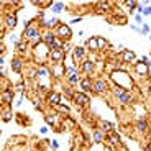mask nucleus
Instances as JSON below:
<instances>
[{
  "mask_svg": "<svg viewBox=\"0 0 151 151\" xmlns=\"http://www.w3.org/2000/svg\"><path fill=\"white\" fill-rule=\"evenodd\" d=\"M80 87H82V90H90L92 89L90 79H82V80H80Z\"/></svg>",
  "mask_w": 151,
  "mask_h": 151,
  "instance_id": "2eb2a0df",
  "label": "nucleus"
},
{
  "mask_svg": "<svg viewBox=\"0 0 151 151\" xmlns=\"http://www.w3.org/2000/svg\"><path fill=\"white\" fill-rule=\"evenodd\" d=\"M26 41H20V43H17V49H18V53H23L26 49Z\"/></svg>",
  "mask_w": 151,
  "mask_h": 151,
  "instance_id": "412c9836",
  "label": "nucleus"
},
{
  "mask_svg": "<svg viewBox=\"0 0 151 151\" xmlns=\"http://www.w3.org/2000/svg\"><path fill=\"white\" fill-rule=\"evenodd\" d=\"M143 12H144V13H146V15H151V8H144Z\"/></svg>",
  "mask_w": 151,
  "mask_h": 151,
  "instance_id": "f704fd0d",
  "label": "nucleus"
},
{
  "mask_svg": "<svg viewBox=\"0 0 151 151\" xmlns=\"http://www.w3.org/2000/svg\"><path fill=\"white\" fill-rule=\"evenodd\" d=\"M59 21H58V18H56V17H54V18L53 20H49V21H48V23H46V25L49 26V28H51V26H54V25H58Z\"/></svg>",
  "mask_w": 151,
  "mask_h": 151,
  "instance_id": "c85d7f7f",
  "label": "nucleus"
},
{
  "mask_svg": "<svg viewBox=\"0 0 151 151\" xmlns=\"http://www.w3.org/2000/svg\"><path fill=\"white\" fill-rule=\"evenodd\" d=\"M108 138H110V141H112V143H115V144H117V143H120V136H118L117 133H110V135H108Z\"/></svg>",
  "mask_w": 151,
  "mask_h": 151,
  "instance_id": "5701e85b",
  "label": "nucleus"
},
{
  "mask_svg": "<svg viewBox=\"0 0 151 151\" xmlns=\"http://www.w3.org/2000/svg\"><path fill=\"white\" fill-rule=\"evenodd\" d=\"M150 133H151V128H150Z\"/></svg>",
  "mask_w": 151,
  "mask_h": 151,
  "instance_id": "c9c22d12",
  "label": "nucleus"
},
{
  "mask_svg": "<svg viewBox=\"0 0 151 151\" xmlns=\"http://www.w3.org/2000/svg\"><path fill=\"white\" fill-rule=\"evenodd\" d=\"M51 8H53V12H54V13H58V12H61V10L64 8V3H63V2H58V3L51 5Z\"/></svg>",
  "mask_w": 151,
  "mask_h": 151,
  "instance_id": "a211bd4d",
  "label": "nucleus"
},
{
  "mask_svg": "<svg viewBox=\"0 0 151 151\" xmlns=\"http://www.w3.org/2000/svg\"><path fill=\"white\" fill-rule=\"evenodd\" d=\"M56 110L61 112V113H69V107H66V105H56Z\"/></svg>",
  "mask_w": 151,
  "mask_h": 151,
  "instance_id": "4be33fe9",
  "label": "nucleus"
},
{
  "mask_svg": "<svg viewBox=\"0 0 151 151\" xmlns=\"http://www.w3.org/2000/svg\"><path fill=\"white\" fill-rule=\"evenodd\" d=\"M102 128H104V131H110L112 128H113V125H112L110 122H104V123H102Z\"/></svg>",
  "mask_w": 151,
  "mask_h": 151,
  "instance_id": "b1692460",
  "label": "nucleus"
},
{
  "mask_svg": "<svg viewBox=\"0 0 151 151\" xmlns=\"http://www.w3.org/2000/svg\"><path fill=\"white\" fill-rule=\"evenodd\" d=\"M5 23H7V28H8V30H13V28L17 26V23H18V18H17L15 15H7Z\"/></svg>",
  "mask_w": 151,
  "mask_h": 151,
  "instance_id": "0eeeda50",
  "label": "nucleus"
},
{
  "mask_svg": "<svg viewBox=\"0 0 151 151\" xmlns=\"http://www.w3.org/2000/svg\"><path fill=\"white\" fill-rule=\"evenodd\" d=\"M115 94H117V97L120 98V102H128V100H130L131 98V95L130 94H128V92H125L123 89H115Z\"/></svg>",
  "mask_w": 151,
  "mask_h": 151,
  "instance_id": "423d86ee",
  "label": "nucleus"
},
{
  "mask_svg": "<svg viewBox=\"0 0 151 151\" xmlns=\"http://www.w3.org/2000/svg\"><path fill=\"white\" fill-rule=\"evenodd\" d=\"M92 90L98 92V94H100V92H104L105 90V82H104V80H95V82L92 84Z\"/></svg>",
  "mask_w": 151,
  "mask_h": 151,
  "instance_id": "1a4fd4ad",
  "label": "nucleus"
},
{
  "mask_svg": "<svg viewBox=\"0 0 151 151\" xmlns=\"http://www.w3.org/2000/svg\"><path fill=\"white\" fill-rule=\"evenodd\" d=\"M54 120H56V118L53 117V115H48V117H46V122H48V125H54Z\"/></svg>",
  "mask_w": 151,
  "mask_h": 151,
  "instance_id": "7c9ffc66",
  "label": "nucleus"
},
{
  "mask_svg": "<svg viewBox=\"0 0 151 151\" xmlns=\"http://www.w3.org/2000/svg\"><path fill=\"white\" fill-rule=\"evenodd\" d=\"M2 118H3V122H8V120L12 118V112H10V110H7L5 113L2 115Z\"/></svg>",
  "mask_w": 151,
  "mask_h": 151,
  "instance_id": "bb28decb",
  "label": "nucleus"
},
{
  "mask_svg": "<svg viewBox=\"0 0 151 151\" xmlns=\"http://www.w3.org/2000/svg\"><path fill=\"white\" fill-rule=\"evenodd\" d=\"M97 43H98V48H104V46L107 45V41H105L104 38H100V36L97 38Z\"/></svg>",
  "mask_w": 151,
  "mask_h": 151,
  "instance_id": "c756f323",
  "label": "nucleus"
},
{
  "mask_svg": "<svg viewBox=\"0 0 151 151\" xmlns=\"http://www.w3.org/2000/svg\"><path fill=\"white\" fill-rule=\"evenodd\" d=\"M135 53L133 51H128V49H125L123 51V61H126V63H135Z\"/></svg>",
  "mask_w": 151,
  "mask_h": 151,
  "instance_id": "9d476101",
  "label": "nucleus"
},
{
  "mask_svg": "<svg viewBox=\"0 0 151 151\" xmlns=\"http://www.w3.org/2000/svg\"><path fill=\"white\" fill-rule=\"evenodd\" d=\"M17 89H18L20 92L23 90V89H25V85H23V82H18V84H17Z\"/></svg>",
  "mask_w": 151,
  "mask_h": 151,
  "instance_id": "473e14b6",
  "label": "nucleus"
},
{
  "mask_svg": "<svg viewBox=\"0 0 151 151\" xmlns=\"http://www.w3.org/2000/svg\"><path fill=\"white\" fill-rule=\"evenodd\" d=\"M136 128L140 131H144L146 130V128H148V123H146V122H144V120H140V122H138L136 123Z\"/></svg>",
  "mask_w": 151,
  "mask_h": 151,
  "instance_id": "6ab92c4d",
  "label": "nucleus"
},
{
  "mask_svg": "<svg viewBox=\"0 0 151 151\" xmlns=\"http://www.w3.org/2000/svg\"><path fill=\"white\" fill-rule=\"evenodd\" d=\"M72 31L69 30V26L67 25H61L58 26V31H56V36H59V38H71Z\"/></svg>",
  "mask_w": 151,
  "mask_h": 151,
  "instance_id": "7ed1b4c3",
  "label": "nucleus"
},
{
  "mask_svg": "<svg viewBox=\"0 0 151 151\" xmlns=\"http://www.w3.org/2000/svg\"><path fill=\"white\" fill-rule=\"evenodd\" d=\"M23 35H25L26 39H28V38L35 39L39 35V31H38V28H35V26H26V30H25V33H23Z\"/></svg>",
  "mask_w": 151,
  "mask_h": 151,
  "instance_id": "20e7f679",
  "label": "nucleus"
},
{
  "mask_svg": "<svg viewBox=\"0 0 151 151\" xmlns=\"http://www.w3.org/2000/svg\"><path fill=\"white\" fill-rule=\"evenodd\" d=\"M51 146H53V150H58L59 143H58V141H51Z\"/></svg>",
  "mask_w": 151,
  "mask_h": 151,
  "instance_id": "72a5a7b5",
  "label": "nucleus"
},
{
  "mask_svg": "<svg viewBox=\"0 0 151 151\" xmlns=\"http://www.w3.org/2000/svg\"><path fill=\"white\" fill-rule=\"evenodd\" d=\"M49 72H48V67H39L38 69V76L39 77H43V76H48Z\"/></svg>",
  "mask_w": 151,
  "mask_h": 151,
  "instance_id": "393cba45",
  "label": "nucleus"
},
{
  "mask_svg": "<svg viewBox=\"0 0 151 151\" xmlns=\"http://www.w3.org/2000/svg\"><path fill=\"white\" fill-rule=\"evenodd\" d=\"M84 56H85V49L84 48H80V46L74 48V61H76V63H79Z\"/></svg>",
  "mask_w": 151,
  "mask_h": 151,
  "instance_id": "6e6552de",
  "label": "nucleus"
},
{
  "mask_svg": "<svg viewBox=\"0 0 151 151\" xmlns=\"http://www.w3.org/2000/svg\"><path fill=\"white\" fill-rule=\"evenodd\" d=\"M148 31H150V26H148V25H143V30H141V33H143V35H148Z\"/></svg>",
  "mask_w": 151,
  "mask_h": 151,
  "instance_id": "2f4dec72",
  "label": "nucleus"
},
{
  "mask_svg": "<svg viewBox=\"0 0 151 151\" xmlns=\"http://www.w3.org/2000/svg\"><path fill=\"white\" fill-rule=\"evenodd\" d=\"M72 98H74V102L77 105H82V107H87L89 105V95L85 92H76Z\"/></svg>",
  "mask_w": 151,
  "mask_h": 151,
  "instance_id": "f257e3e1",
  "label": "nucleus"
},
{
  "mask_svg": "<svg viewBox=\"0 0 151 151\" xmlns=\"http://www.w3.org/2000/svg\"><path fill=\"white\" fill-rule=\"evenodd\" d=\"M136 72L140 74V76L148 74V66L144 64V63H138V64H136Z\"/></svg>",
  "mask_w": 151,
  "mask_h": 151,
  "instance_id": "ddd939ff",
  "label": "nucleus"
},
{
  "mask_svg": "<svg viewBox=\"0 0 151 151\" xmlns=\"http://www.w3.org/2000/svg\"><path fill=\"white\" fill-rule=\"evenodd\" d=\"M12 67L15 72H21V67H23V63H21V59L20 58H15L12 61Z\"/></svg>",
  "mask_w": 151,
  "mask_h": 151,
  "instance_id": "9b49d317",
  "label": "nucleus"
},
{
  "mask_svg": "<svg viewBox=\"0 0 151 151\" xmlns=\"http://www.w3.org/2000/svg\"><path fill=\"white\" fill-rule=\"evenodd\" d=\"M94 140H95L97 143H100V141L104 140V133H102V131H98V130H95V133H94Z\"/></svg>",
  "mask_w": 151,
  "mask_h": 151,
  "instance_id": "aec40b11",
  "label": "nucleus"
},
{
  "mask_svg": "<svg viewBox=\"0 0 151 151\" xmlns=\"http://www.w3.org/2000/svg\"><path fill=\"white\" fill-rule=\"evenodd\" d=\"M95 69V64L92 63V61H85V63H82V71L85 72H92Z\"/></svg>",
  "mask_w": 151,
  "mask_h": 151,
  "instance_id": "4468645a",
  "label": "nucleus"
},
{
  "mask_svg": "<svg viewBox=\"0 0 151 151\" xmlns=\"http://www.w3.org/2000/svg\"><path fill=\"white\" fill-rule=\"evenodd\" d=\"M48 102L51 105H59L61 104V94H58V92H51V94H48Z\"/></svg>",
  "mask_w": 151,
  "mask_h": 151,
  "instance_id": "39448f33",
  "label": "nucleus"
},
{
  "mask_svg": "<svg viewBox=\"0 0 151 151\" xmlns=\"http://www.w3.org/2000/svg\"><path fill=\"white\" fill-rule=\"evenodd\" d=\"M125 3H126V7H128L130 10H133L135 7H138V2H133V0H126Z\"/></svg>",
  "mask_w": 151,
  "mask_h": 151,
  "instance_id": "a878e982",
  "label": "nucleus"
},
{
  "mask_svg": "<svg viewBox=\"0 0 151 151\" xmlns=\"http://www.w3.org/2000/svg\"><path fill=\"white\" fill-rule=\"evenodd\" d=\"M71 49H72V45H71V43H64V45H63V51H64V53L71 51Z\"/></svg>",
  "mask_w": 151,
  "mask_h": 151,
  "instance_id": "cd10ccee",
  "label": "nucleus"
},
{
  "mask_svg": "<svg viewBox=\"0 0 151 151\" xmlns=\"http://www.w3.org/2000/svg\"><path fill=\"white\" fill-rule=\"evenodd\" d=\"M13 100V94L10 90H3L2 92V102H5V104H10Z\"/></svg>",
  "mask_w": 151,
  "mask_h": 151,
  "instance_id": "f8f14e48",
  "label": "nucleus"
},
{
  "mask_svg": "<svg viewBox=\"0 0 151 151\" xmlns=\"http://www.w3.org/2000/svg\"><path fill=\"white\" fill-rule=\"evenodd\" d=\"M87 48L89 49H97L98 48V43H97V38H90L87 41Z\"/></svg>",
  "mask_w": 151,
  "mask_h": 151,
  "instance_id": "dca6fc26",
  "label": "nucleus"
},
{
  "mask_svg": "<svg viewBox=\"0 0 151 151\" xmlns=\"http://www.w3.org/2000/svg\"><path fill=\"white\" fill-rule=\"evenodd\" d=\"M80 80H79V74L76 72V74H72V76H69V85H76L79 84Z\"/></svg>",
  "mask_w": 151,
  "mask_h": 151,
  "instance_id": "f3484780",
  "label": "nucleus"
},
{
  "mask_svg": "<svg viewBox=\"0 0 151 151\" xmlns=\"http://www.w3.org/2000/svg\"><path fill=\"white\" fill-rule=\"evenodd\" d=\"M49 59H51L53 63H61L63 59H64V51H63V48H59V49H49Z\"/></svg>",
  "mask_w": 151,
  "mask_h": 151,
  "instance_id": "f03ea898",
  "label": "nucleus"
}]
</instances>
